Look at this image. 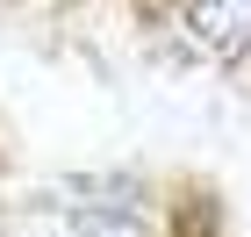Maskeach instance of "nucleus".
Wrapping results in <instances>:
<instances>
[{
	"label": "nucleus",
	"mask_w": 251,
	"mask_h": 237,
	"mask_svg": "<svg viewBox=\"0 0 251 237\" xmlns=\"http://www.w3.org/2000/svg\"><path fill=\"white\" fill-rule=\"evenodd\" d=\"M179 22L208 58H251V0H179Z\"/></svg>",
	"instance_id": "nucleus-1"
}]
</instances>
